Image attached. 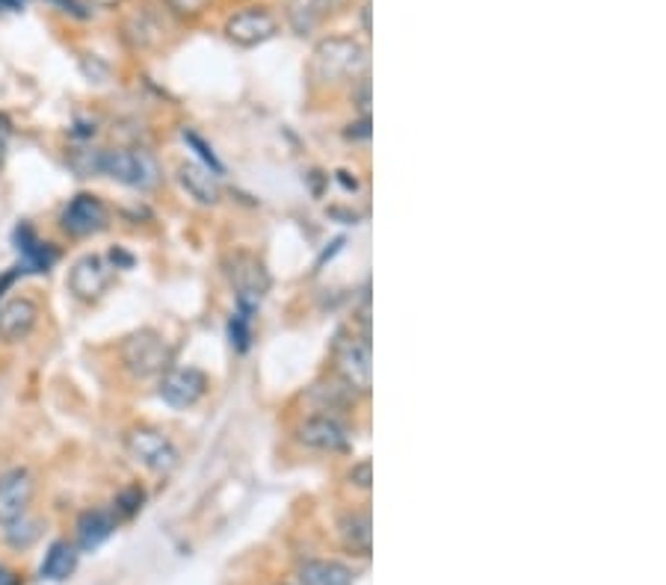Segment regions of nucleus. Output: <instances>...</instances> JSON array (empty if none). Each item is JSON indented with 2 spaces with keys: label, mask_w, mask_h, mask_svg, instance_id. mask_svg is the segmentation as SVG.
<instances>
[{
  "label": "nucleus",
  "mask_w": 666,
  "mask_h": 585,
  "mask_svg": "<svg viewBox=\"0 0 666 585\" xmlns=\"http://www.w3.org/2000/svg\"><path fill=\"white\" fill-rule=\"evenodd\" d=\"M368 66V51L362 42L347 36H329L315 47V59H312V75L320 84H338L347 77H356Z\"/></svg>",
  "instance_id": "nucleus-1"
},
{
  "label": "nucleus",
  "mask_w": 666,
  "mask_h": 585,
  "mask_svg": "<svg viewBox=\"0 0 666 585\" xmlns=\"http://www.w3.org/2000/svg\"><path fill=\"white\" fill-rule=\"evenodd\" d=\"M98 172H105L113 180L133 189H152L161 180V169L149 152H133V148H113V152H98Z\"/></svg>",
  "instance_id": "nucleus-2"
},
{
  "label": "nucleus",
  "mask_w": 666,
  "mask_h": 585,
  "mask_svg": "<svg viewBox=\"0 0 666 585\" xmlns=\"http://www.w3.org/2000/svg\"><path fill=\"white\" fill-rule=\"evenodd\" d=\"M124 446L131 453L133 462H140L152 473H172L182 462L178 446L172 444L170 438L152 426H137L131 432L124 434Z\"/></svg>",
  "instance_id": "nucleus-3"
},
{
  "label": "nucleus",
  "mask_w": 666,
  "mask_h": 585,
  "mask_svg": "<svg viewBox=\"0 0 666 585\" xmlns=\"http://www.w3.org/2000/svg\"><path fill=\"white\" fill-rule=\"evenodd\" d=\"M122 361L133 376L149 378L163 373V369H170L172 352L170 346H166V340H163L157 331L143 329L137 331V334H131V338L122 343Z\"/></svg>",
  "instance_id": "nucleus-4"
},
{
  "label": "nucleus",
  "mask_w": 666,
  "mask_h": 585,
  "mask_svg": "<svg viewBox=\"0 0 666 585\" xmlns=\"http://www.w3.org/2000/svg\"><path fill=\"white\" fill-rule=\"evenodd\" d=\"M229 278L238 292V308L247 313H255L258 305L264 302V296L270 292V273L266 266L258 261L255 255L240 252L229 261Z\"/></svg>",
  "instance_id": "nucleus-5"
},
{
  "label": "nucleus",
  "mask_w": 666,
  "mask_h": 585,
  "mask_svg": "<svg viewBox=\"0 0 666 585\" xmlns=\"http://www.w3.org/2000/svg\"><path fill=\"white\" fill-rule=\"evenodd\" d=\"M335 367L350 390L368 394L371 390V343L364 338H338Z\"/></svg>",
  "instance_id": "nucleus-6"
},
{
  "label": "nucleus",
  "mask_w": 666,
  "mask_h": 585,
  "mask_svg": "<svg viewBox=\"0 0 666 585\" xmlns=\"http://www.w3.org/2000/svg\"><path fill=\"white\" fill-rule=\"evenodd\" d=\"M116 266L101 255H86L80 257L72 273H68V290L75 292L77 299L92 302L98 296H105V290L113 284Z\"/></svg>",
  "instance_id": "nucleus-7"
},
{
  "label": "nucleus",
  "mask_w": 666,
  "mask_h": 585,
  "mask_svg": "<svg viewBox=\"0 0 666 585\" xmlns=\"http://www.w3.org/2000/svg\"><path fill=\"white\" fill-rule=\"evenodd\" d=\"M208 390V376L196 367H178L166 369V376L161 378V399L172 408H190L196 406Z\"/></svg>",
  "instance_id": "nucleus-8"
},
{
  "label": "nucleus",
  "mask_w": 666,
  "mask_h": 585,
  "mask_svg": "<svg viewBox=\"0 0 666 585\" xmlns=\"http://www.w3.org/2000/svg\"><path fill=\"white\" fill-rule=\"evenodd\" d=\"M276 30H279V21L266 10H258V7L234 12V15L226 21V36L240 47L264 45L266 38L276 36Z\"/></svg>",
  "instance_id": "nucleus-9"
},
{
  "label": "nucleus",
  "mask_w": 666,
  "mask_h": 585,
  "mask_svg": "<svg viewBox=\"0 0 666 585\" xmlns=\"http://www.w3.org/2000/svg\"><path fill=\"white\" fill-rule=\"evenodd\" d=\"M33 500V476L24 467L3 473L0 476V527H10L19 518H24Z\"/></svg>",
  "instance_id": "nucleus-10"
},
{
  "label": "nucleus",
  "mask_w": 666,
  "mask_h": 585,
  "mask_svg": "<svg viewBox=\"0 0 666 585\" xmlns=\"http://www.w3.org/2000/svg\"><path fill=\"white\" fill-rule=\"evenodd\" d=\"M63 228H66L72 236L98 234L101 228H107L105 201L89 196V192L75 196V199L66 205V210H63Z\"/></svg>",
  "instance_id": "nucleus-11"
},
{
  "label": "nucleus",
  "mask_w": 666,
  "mask_h": 585,
  "mask_svg": "<svg viewBox=\"0 0 666 585\" xmlns=\"http://www.w3.org/2000/svg\"><path fill=\"white\" fill-rule=\"evenodd\" d=\"M299 441L305 446H312V450L338 453V450H347V444H350V432H347V426L341 420H335L329 415H315L299 426Z\"/></svg>",
  "instance_id": "nucleus-12"
},
{
  "label": "nucleus",
  "mask_w": 666,
  "mask_h": 585,
  "mask_svg": "<svg viewBox=\"0 0 666 585\" xmlns=\"http://www.w3.org/2000/svg\"><path fill=\"white\" fill-rule=\"evenodd\" d=\"M39 322V305L33 299H10V302L0 308V338L7 343H19L36 329Z\"/></svg>",
  "instance_id": "nucleus-13"
},
{
  "label": "nucleus",
  "mask_w": 666,
  "mask_h": 585,
  "mask_svg": "<svg viewBox=\"0 0 666 585\" xmlns=\"http://www.w3.org/2000/svg\"><path fill=\"white\" fill-rule=\"evenodd\" d=\"M178 180L182 187L187 189V196L196 199L199 205L210 208L222 199V187H219V175L210 166H201V163H184L178 169Z\"/></svg>",
  "instance_id": "nucleus-14"
},
{
  "label": "nucleus",
  "mask_w": 666,
  "mask_h": 585,
  "mask_svg": "<svg viewBox=\"0 0 666 585\" xmlns=\"http://www.w3.org/2000/svg\"><path fill=\"white\" fill-rule=\"evenodd\" d=\"M116 515L107 509H92L84 511L80 520H77V548L84 550V553H92L105 544L110 536L116 532Z\"/></svg>",
  "instance_id": "nucleus-15"
},
{
  "label": "nucleus",
  "mask_w": 666,
  "mask_h": 585,
  "mask_svg": "<svg viewBox=\"0 0 666 585\" xmlns=\"http://www.w3.org/2000/svg\"><path fill=\"white\" fill-rule=\"evenodd\" d=\"M15 243H19L21 261H24V266H28L30 273H48L51 264L57 261V252L45 246V243H39L36 234H33L28 225H21L19 231H15Z\"/></svg>",
  "instance_id": "nucleus-16"
},
{
  "label": "nucleus",
  "mask_w": 666,
  "mask_h": 585,
  "mask_svg": "<svg viewBox=\"0 0 666 585\" xmlns=\"http://www.w3.org/2000/svg\"><path fill=\"white\" fill-rule=\"evenodd\" d=\"M299 583L303 585H352V571L341 562H326L315 559L299 567Z\"/></svg>",
  "instance_id": "nucleus-17"
},
{
  "label": "nucleus",
  "mask_w": 666,
  "mask_h": 585,
  "mask_svg": "<svg viewBox=\"0 0 666 585\" xmlns=\"http://www.w3.org/2000/svg\"><path fill=\"white\" fill-rule=\"evenodd\" d=\"M77 567V550L68 544V541H54L45 553V562H42V576L45 580H54V583H63L68 576L75 574Z\"/></svg>",
  "instance_id": "nucleus-18"
},
{
  "label": "nucleus",
  "mask_w": 666,
  "mask_h": 585,
  "mask_svg": "<svg viewBox=\"0 0 666 585\" xmlns=\"http://www.w3.org/2000/svg\"><path fill=\"white\" fill-rule=\"evenodd\" d=\"M341 536L343 544H347L352 553H362V556L371 553V518H368L364 511H352V515H347V518L341 520Z\"/></svg>",
  "instance_id": "nucleus-19"
},
{
  "label": "nucleus",
  "mask_w": 666,
  "mask_h": 585,
  "mask_svg": "<svg viewBox=\"0 0 666 585\" xmlns=\"http://www.w3.org/2000/svg\"><path fill=\"white\" fill-rule=\"evenodd\" d=\"M36 539H39V523L28 520V515L15 520V523H10V529H7V541H10L12 548H30Z\"/></svg>",
  "instance_id": "nucleus-20"
},
{
  "label": "nucleus",
  "mask_w": 666,
  "mask_h": 585,
  "mask_svg": "<svg viewBox=\"0 0 666 585\" xmlns=\"http://www.w3.org/2000/svg\"><path fill=\"white\" fill-rule=\"evenodd\" d=\"M249 320H252V313L240 311V308H238V313H234V317H231V322H229L231 346H234L238 352L249 350V338H252V334H249Z\"/></svg>",
  "instance_id": "nucleus-21"
},
{
  "label": "nucleus",
  "mask_w": 666,
  "mask_h": 585,
  "mask_svg": "<svg viewBox=\"0 0 666 585\" xmlns=\"http://www.w3.org/2000/svg\"><path fill=\"white\" fill-rule=\"evenodd\" d=\"M143 509V492L140 488H128L116 497V511L113 515H122V518H131L137 511Z\"/></svg>",
  "instance_id": "nucleus-22"
},
{
  "label": "nucleus",
  "mask_w": 666,
  "mask_h": 585,
  "mask_svg": "<svg viewBox=\"0 0 666 585\" xmlns=\"http://www.w3.org/2000/svg\"><path fill=\"white\" fill-rule=\"evenodd\" d=\"M163 3H166L178 19H196V15H201V12L210 7V0H163Z\"/></svg>",
  "instance_id": "nucleus-23"
},
{
  "label": "nucleus",
  "mask_w": 666,
  "mask_h": 585,
  "mask_svg": "<svg viewBox=\"0 0 666 585\" xmlns=\"http://www.w3.org/2000/svg\"><path fill=\"white\" fill-rule=\"evenodd\" d=\"M343 3H347V0H312V3H308V12H312V15H329V12L343 10Z\"/></svg>",
  "instance_id": "nucleus-24"
},
{
  "label": "nucleus",
  "mask_w": 666,
  "mask_h": 585,
  "mask_svg": "<svg viewBox=\"0 0 666 585\" xmlns=\"http://www.w3.org/2000/svg\"><path fill=\"white\" fill-rule=\"evenodd\" d=\"M350 482H356L359 488H371V462H362V464H356L350 471Z\"/></svg>",
  "instance_id": "nucleus-25"
},
{
  "label": "nucleus",
  "mask_w": 666,
  "mask_h": 585,
  "mask_svg": "<svg viewBox=\"0 0 666 585\" xmlns=\"http://www.w3.org/2000/svg\"><path fill=\"white\" fill-rule=\"evenodd\" d=\"M0 585H19V583H15V576H12L10 567L0 565Z\"/></svg>",
  "instance_id": "nucleus-26"
},
{
  "label": "nucleus",
  "mask_w": 666,
  "mask_h": 585,
  "mask_svg": "<svg viewBox=\"0 0 666 585\" xmlns=\"http://www.w3.org/2000/svg\"><path fill=\"white\" fill-rule=\"evenodd\" d=\"M86 3H92V7H105V10H113V7H119L122 0H86Z\"/></svg>",
  "instance_id": "nucleus-27"
},
{
  "label": "nucleus",
  "mask_w": 666,
  "mask_h": 585,
  "mask_svg": "<svg viewBox=\"0 0 666 585\" xmlns=\"http://www.w3.org/2000/svg\"><path fill=\"white\" fill-rule=\"evenodd\" d=\"M21 7V0H0V10H19Z\"/></svg>",
  "instance_id": "nucleus-28"
},
{
  "label": "nucleus",
  "mask_w": 666,
  "mask_h": 585,
  "mask_svg": "<svg viewBox=\"0 0 666 585\" xmlns=\"http://www.w3.org/2000/svg\"><path fill=\"white\" fill-rule=\"evenodd\" d=\"M362 24L364 30H371V7H368V3L362 7Z\"/></svg>",
  "instance_id": "nucleus-29"
}]
</instances>
